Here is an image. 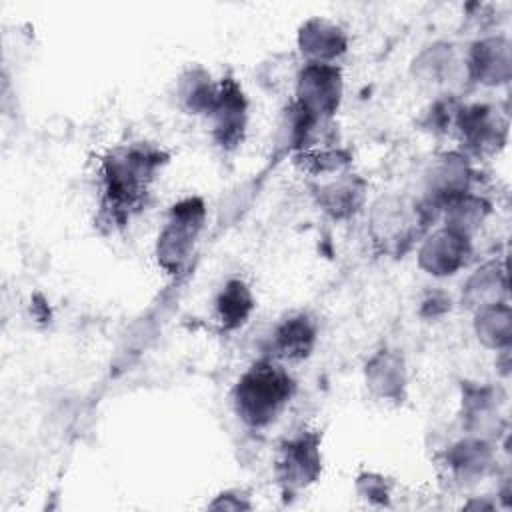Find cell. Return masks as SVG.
Listing matches in <instances>:
<instances>
[{"instance_id":"obj_1","label":"cell","mask_w":512,"mask_h":512,"mask_svg":"<svg viewBox=\"0 0 512 512\" xmlns=\"http://www.w3.org/2000/svg\"><path fill=\"white\" fill-rule=\"evenodd\" d=\"M166 154L152 144H126L110 150L100 168V208L112 226H122L142 208Z\"/></svg>"},{"instance_id":"obj_2","label":"cell","mask_w":512,"mask_h":512,"mask_svg":"<svg viewBox=\"0 0 512 512\" xmlns=\"http://www.w3.org/2000/svg\"><path fill=\"white\" fill-rule=\"evenodd\" d=\"M294 390L296 382L288 370L278 360L266 356L238 378L232 392L234 410L246 426L264 428L282 414Z\"/></svg>"},{"instance_id":"obj_3","label":"cell","mask_w":512,"mask_h":512,"mask_svg":"<svg viewBox=\"0 0 512 512\" xmlns=\"http://www.w3.org/2000/svg\"><path fill=\"white\" fill-rule=\"evenodd\" d=\"M436 210L420 200L404 196H384L370 212V238L384 254H404L434 220Z\"/></svg>"},{"instance_id":"obj_4","label":"cell","mask_w":512,"mask_h":512,"mask_svg":"<svg viewBox=\"0 0 512 512\" xmlns=\"http://www.w3.org/2000/svg\"><path fill=\"white\" fill-rule=\"evenodd\" d=\"M206 224V204L200 196H186L174 202L156 238V258L164 272L180 274L196 248Z\"/></svg>"},{"instance_id":"obj_5","label":"cell","mask_w":512,"mask_h":512,"mask_svg":"<svg viewBox=\"0 0 512 512\" xmlns=\"http://www.w3.org/2000/svg\"><path fill=\"white\" fill-rule=\"evenodd\" d=\"M344 92L342 70L336 64L306 62L294 78V104L314 120L330 122Z\"/></svg>"},{"instance_id":"obj_6","label":"cell","mask_w":512,"mask_h":512,"mask_svg":"<svg viewBox=\"0 0 512 512\" xmlns=\"http://www.w3.org/2000/svg\"><path fill=\"white\" fill-rule=\"evenodd\" d=\"M206 116L212 120V138L220 148L234 150L242 142L248 124V98L232 76L218 82L216 98Z\"/></svg>"},{"instance_id":"obj_7","label":"cell","mask_w":512,"mask_h":512,"mask_svg":"<svg viewBox=\"0 0 512 512\" xmlns=\"http://www.w3.org/2000/svg\"><path fill=\"white\" fill-rule=\"evenodd\" d=\"M472 166L460 152H444L436 156L424 174V196L436 212H440L450 200L470 192Z\"/></svg>"},{"instance_id":"obj_8","label":"cell","mask_w":512,"mask_h":512,"mask_svg":"<svg viewBox=\"0 0 512 512\" xmlns=\"http://www.w3.org/2000/svg\"><path fill=\"white\" fill-rule=\"evenodd\" d=\"M322 468L320 440L312 432H302L284 442L276 462V476L286 492L312 484Z\"/></svg>"},{"instance_id":"obj_9","label":"cell","mask_w":512,"mask_h":512,"mask_svg":"<svg viewBox=\"0 0 512 512\" xmlns=\"http://www.w3.org/2000/svg\"><path fill=\"white\" fill-rule=\"evenodd\" d=\"M454 126L466 148L476 154L496 152L506 142V118L488 104L458 106Z\"/></svg>"},{"instance_id":"obj_10","label":"cell","mask_w":512,"mask_h":512,"mask_svg":"<svg viewBox=\"0 0 512 512\" xmlns=\"http://www.w3.org/2000/svg\"><path fill=\"white\" fill-rule=\"evenodd\" d=\"M470 252L472 242L468 236L442 226L422 240L418 250V266L436 278L452 276L466 264Z\"/></svg>"},{"instance_id":"obj_11","label":"cell","mask_w":512,"mask_h":512,"mask_svg":"<svg viewBox=\"0 0 512 512\" xmlns=\"http://www.w3.org/2000/svg\"><path fill=\"white\" fill-rule=\"evenodd\" d=\"M466 74L478 84L500 86L510 80L512 56L510 42L504 36H484L470 46Z\"/></svg>"},{"instance_id":"obj_12","label":"cell","mask_w":512,"mask_h":512,"mask_svg":"<svg viewBox=\"0 0 512 512\" xmlns=\"http://www.w3.org/2000/svg\"><path fill=\"white\" fill-rule=\"evenodd\" d=\"M298 48L306 62L334 64L348 48L346 32L324 16H312L298 30Z\"/></svg>"},{"instance_id":"obj_13","label":"cell","mask_w":512,"mask_h":512,"mask_svg":"<svg viewBox=\"0 0 512 512\" xmlns=\"http://www.w3.org/2000/svg\"><path fill=\"white\" fill-rule=\"evenodd\" d=\"M368 390L380 400L402 402L406 390V364L404 358L390 348L378 350L364 370Z\"/></svg>"},{"instance_id":"obj_14","label":"cell","mask_w":512,"mask_h":512,"mask_svg":"<svg viewBox=\"0 0 512 512\" xmlns=\"http://www.w3.org/2000/svg\"><path fill=\"white\" fill-rule=\"evenodd\" d=\"M320 208L336 220L354 216L366 198V184L348 170L332 174V180L324 182L316 190Z\"/></svg>"},{"instance_id":"obj_15","label":"cell","mask_w":512,"mask_h":512,"mask_svg":"<svg viewBox=\"0 0 512 512\" xmlns=\"http://www.w3.org/2000/svg\"><path fill=\"white\" fill-rule=\"evenodd\" d=\"M316 344V322L306 314H294L282 320L270 336V358L302 360Z\"/></svg>"},{"instance_id":"obj_16","label":"cell","mask_w":512,"mask_h":512,"mask_svg":"<svg viewBox=\"0 0 512 512\" xmlns=\"http://www.w3.org/2000/svg\"><path fill=\"white\" fill-rule=\"evenodd\" d=\"M506 272L502 262H486L470 274L462 288V304L468 308H484L498 302H506Z\"/></svg>"},{"instance_id":"obj_17","label":"cell","mask_w":512,"mask_h":512,"mask_svg":"<svg viewBox=\"0 0 512 512\" xmlns=\"http://www.w3.org/2000/svg\"><path fill=\"white\" fill-rule=\"evenodd\" d=\"M254 310V294L240 278H230L216 296V316L224 330L240 328Z\"/></svg>"},{"instance_id":"obj_18","label":"cell","mask_w":512,"mask_h":512,"mask_svg":"<svg viewBox=\"0 0 512 512\" xmlns=\"http://www.w3.org/2000/svg\"><path fill=\"white\" fill-rule=\"evenodd\" d=\"M492 464V446L488 440L466 438L450 446L446 452V466L464 480L484 476Z\"/></svg>"},{"instance_id":"obj_19","label":"cell","mask_w":512,"mask_h":512,"mask_svg":"<svg viewBox=\"0 0 512 512\" xmlns=\"http://www.w3.org/2000/svg\"><path fill=\"white\" fill-rule=\"evenodd\" d=\"M440 212L444 216L446 228L470 238L482 226L486 216L490 214V204L486 198H482L474 192H466V194L450 200Z\"/></svg>"},{"instance_id":"obj_20","label":"cell","mask_w":512,"mask_h":512,"mask_svg":"<svg viewBox=\"0 0 512 512\" xmlns=\"http://www.w3.org/2000/svg\"><path fill=\"white\" fill-rule=\"evenodd\" d=\"M476 338L492 350H504L510 344L512 334V316L506 302L484 306L476 310L474 316Z\"/></svg>"},{"instance_id":"obj_21","label":"cell","mask_w":512,"mask_h":512,"mask_svg":"<svg viewBox=\"0 0 512 512\" xmlns=\"http://www.w3.org/2000/svg\"><path fill=\"white\" fill-rule=\"evenodd\" d=\"M216 90H218V84L212 82L210 74L204 68L194 66V68H188L178 78L176 96L188 112L208 114L216 98Z\"/></svg>"},{"instance_id":"obj_22","label":"cell","mask_w":512,"mask_h":512,"mask_svg":"<svg viewBox=\"0 0 512 512\" xmlns=\"http://www.w3.org/2000/svg\"><path fill=\"white\" fill-rule=\"evenodd\" d=\"M454 66V52L452 46L446 42H436L424 48L414 60V74L422 80L442 82L446 74H450Z\"/></svg>"},{"instance_id":"obj_23","label":"cell","mask_w":512,"mask_h":512,"mask_svg":"<svg viewBox=\"0 0 512 512\" xmlns=\"http://www.w3.org/2000/svg\"><path fill=\"white\" fill-rule=\"evenodd\" d=\"M358 492L368 498L370 502H386L388 500V486L382 476L378 474H362L358 478Z\"/></svg>"},{"instance_id":"obj_24","label":"cell","mask_w":512,"mask_h":512,"mask_svg":"<svg viewBox=\"0 0 512 512\" xmlns=\"http://www.w3.org/2000/svg\"><path fill=\"white\" fill-rule=\"evenodd\" d=\"M236 492H222L220 496H216V500L210 504V508H218V510H244V508H250V502L242 500V498H236Z\"/></svg>"}]
</instances>
